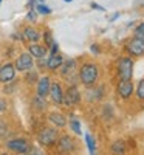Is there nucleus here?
Here are the masks:
<instances>
[{
    "instance_id": "f8f14e48",
    "label": "nucleus",
    "mask_w": 144,
    "mask_h": 155,
    "mask_svg": "<svg viewBox=\"0 0 144 155\" xmlns=\"http://www.w3.org/2000/svg\"><path fill=\"white\" fill-rule=\"evenodd\" d=\"M50 85H51V78L50 76H42L37 79V87H36V92H37V96H48V92H50Z\"/></svg>"
},
{
    "instance_id": "7ed1b4c3",
    "label": "nucleus",
    "mask_w": 144,
    "mask_h": 155,
    "mask_svg": "<svg viewBox=\"0 0 144 155\" xmlns=\"http://www.w3.org/2000/svg\"><path fill=\"white\" fill-rule=\"evenodd\" d=\"M118 76H119V79L132 81V76H133V61H132V58H121L118 61Z\"/></svg>"
},
{
    "instance_id": "393cba45",
    "label": "nucleus",
    "mask_w": 144,
    "mask_h": 155,
    "mask_svg": "<svg viewBox=\"0 0 144 155\" xmlns=\"http://www.w3.org/2000/svg\"><path fill=\"white\" fill-rule=\"evenodd\" d=\"M9 132V127H8V123L5 120L0 118V138H5Z\"/></svg>"
},
{
    "instance_id": "cd10ccee",
    "label": "nucleus",
    "mask_w": 144,
    "mask_h": 155,
    "mask_svg": "<svg viewBox=\"0 0 144 155\" xmlns=\"http://www.w3.org/2000/svg\"><path fill=\"white\" fill-rule=\"evenodd\" d=\"M6 107H8L6 101H5V99H0V113H3V112L6 110Z\"/></svg>"
},
{
    "instance_id": "39448f33",
    "label": "nucleus",
    "mask_w": 144,
    "mask_h": 155,
    "mask_svg": "<svg viewBox=\"0 0 144 155\" xmlns=\"http://www.w3.org/2000/svg\"><path fill=\"white\" fill-rule=\"evenodd\" d=\"M6 147L12 152H17V153H28L31 150V146L28 143V140L25 138H12L6 141Z\"/></svg>"
},
{
    "instance_id": "72a5a7b5",
    "label": "nucleus",
    "mask_w": 144,
    "mask_h": 155,
    "mask_svg": "<svg viewBox=\"0 0 144 155\" xmlns=\"http://www.w3.org/2000/svg\"><path fill=\"white\" fill-rule=\"evenodd\" d=\"M0 5H2V0H0Z\"/></svg>"
},
{
    "instance_id": "412c9836",
    "label": "nucleus",
    "mask_w": 144,
    "mask_h": 155,
    "mask_svg": "<svg viewBox=\"0 0 144 155\" xmlns=\"http://www.w3.org/2000/svg\"><path fill=\"white\" fill-rule=\"evenodd\" d=\"M135 95H136V98H138L139 101H144V78L138 82L136 90H135Z\"/></svg>"
},
{
    "instance_id": "9d476101",
    "label": "nucleus",
    "mask_w": 144,
    "mask_h": 155,
    "mask_svg": "<svg viewBox=\"0 0 144 155\" xmlns=\"http://www.w3.org/2000/svg\"><path fill=\"white\" fill-rule=\"evenodd\" d=\"M116 92H118V95H119L123 99H129L130 96L135 93L133 82H132V81H124V79H121L119 82H118Z\"/></svg>"
},
{
    "instance_id": "a878e982",
    "label": "nucleus",
    "mask_w": 144,
    "mask_h": 155,
    "mask_svg": "<svg viewBox=\"0 0 144 155\" xmlns=\"http://www.w3.org/2000/svg\"><path fill=\"white\" fill-rule=\"evenodd\" d=\"M133 37L138 39H144V23H139L138 27L133 30Z\"/></svg>"
},
{
    "instance_id": "5701e85b",
    "label": "nucleus",
    "mask_w": 144,
    "mask_h": 155,
    "mask_svg": "<svg viewBox=\"0 0 144 155\" xmlns=\"http://www.w3.org/2000/svg\"><path fill=\"white\" fill-rule=\"evenodd\" d=\"M44 41H45V47H47V48H50L51 45L54 44L53 34H51V31H50V30H45V33H44Z\"/></svg>"
},
{
    "instance_id": "b1692460",
    "label": "nucleus",
    "mask_w": 144,
    "mask_h": 155,
    "mask_svg": "<svg viewBox=\"0 0 144 155\" xmlns=\"http://www.w3.org/2000/svg\"><path fill=\"white\" fill-rule=\"evenodd\" d=\"M33 102H34V107H36L37 110H44V109H45V106H47L45 98H42V96H36Z\"/></svg>"
},
{
    "instance_id": "a211bd4d",
    "label": "nucleus",
    "mask_w": 144,
    "mask_h": 155,
    "mask_svg": "<svg viewBox=\"0 0 144 155\" xmlns=\"http://www.w3.org/2000/svg\"><path fill=\"white\" fill-rule=\"evenodd\" d=\"M112 152L113 153H126V143L123 140H118L112 144Z\"/></svg>"
},
{
    "instance_id": "2f4dec72",
    "label": "nucleus",
    "mask_w": 144,
    "mask_h": 155,
    "mask_svg": "<svg viewBox=\"0 0 144 155\" xmlns=\"http://www.w3.org/2000/svg\"><path fill=\"white\" fill-rule=\"evenodd\" d=\"M64 2H71V0H64Z\"/></svg>"
},
{
    "instance_id": "6ab92c4d",
    "label": "nucleus",
    "mask_w": 144,
    "mask_h": 155,
    "mask_svg": "<svg viewBox=\"0 0 144 155\" xmlns=\"http://www.w3.org/2000/svg\"><path fill=\"white\" fill-rule=\"evenodd\" d=\"M85 141H87V147L90 153H95L96 152V143H95V138L91 137L90 134H85Z\"/></svg>"
},
{
    "instance_id": "f3484780",
    "label": "nucleus",
    "mask_w": 144,
    "mask_h": 155,
    "mask_svg": "<svg viewBox=\"0 0 144 155\" xmlns=\"http://www.w3.org/2000/svg\"><path fill=\"white\" fill-rule=\"evenodd\" d=\"M23 39L25 41H28V42H39V39H41V33H39L36 28L33 27H27L23 30Z\"/></svg>"
},
{
    "instance_id": "c756f323",
    "label": "nucleus",
    "mask_w": 144,
    "mask_h": 155,
    "mask_svg": "<svg viewBox=\"0 0 144 155\" xmlns=\"http://www.w3.org/2000/svg\"><path fill=\"white\" fill-rule=\"evenodd\" d=\"M91 8H93V9H99V11H104V8H102V6H99L98 3H95V2L91 3Z\"/></svg>"
},
{
    "instance_id": "c85d7f7f",
    "label": "nucleus",
    "mask_w": 144,
    "mask_h": 155,
    "mask_svg": "<svg viewBox=\"0 0 144 155\" xmlns=\"http://www.w3.org/2000/svg\"><path fill=\"white\" fill-rule=\"evenodd\" d=\"M90 50H91V53H96V54L99 53V47H98V45H91Z\"/></svg>"
},
{
    "instance_id": "f03ea898",
    "label": "nucleus",
    "mask_w": 144,
    "mask_h": 155,
    "mask_svg": "<svg viewBox=\"0 0 144 155\" xmlns=\"http://www.w3.org/2000/svg\"><path fill=\"white\" fill-rule=\"evenodd\" d=\"M57 138H59V132L54 127H44L42 130L37 134L39 144L44 146V147H53L57 143Z\"/></svg>"
},
{
    "instance_id": "2eb2a0df",
    "label": "nucleus",
    "mask_w": 144,
    "mask_h": 155,
    "mask_svg": "<svg viewBox=\"0 0 144 155\" xmlns=\"http://www.w3.org/2000/svg\"><path fill=\"white\" fill-rule=\"evenodd\" d=\"M48 121L54 127H65L67 126V118H65V115L61 113V112H51L48 115Z\"/></svg>"
},
{
    "instance_id": "423d86ee",
    "label": "nucleus",
    "mask_w": 144,
    "mask_h": 155,
    "mask_svg": "<svg viewBox=\"0 0 144 155\" xmlns=\"http://www.w3.org/2000/svg\"><path fill=\"white\" fill-rule=\"evenodd\" d=\"M14 67H16V71H30L33 67H34V61H33V56L28 53H22L16 62H14Z\"/></svg>"
},
{
    "instance_id": "1a4fd4ad",
    "label": "nucleus",
    "mask_w": 144,
    "mask_h": 155,
    "mask_svg": "<svg viewBox=\"0 0 144 155\" xmlns=\"http://www.w3.org/2000/svg\"><path fill=\"white\" fill-rule=\"evenodd\" d=\"M57 149L59 152H64V153H68V152H74L77 147H76V143H74V140L68 135H62L57 138Z\"/></svg>"
},
{
    "instance_id": "6e6552de",
    "label": "nucleus",
    "mask_w": 144,
    "mask_h": 155,
    "mask_svg": "<svg viewBox=\"0 0 144 155\" xmlns=\"http://www.w3.org/2000/svg\"><path fill=\"white\" fill-rule=\"evenodd\" d=\"M129 54L132 56H142L144 54V39H138V37H132L126 45Z\"/></svg>"
},
{
    "instance_id": "ddd939ff",
    "label": "nucleus",
    "mask_w": 144,
    "mask_h": 155,
    "mask_svg": "<svg viewBox=\"0 0 144 155\" xmlns=\"http://www.w3.org/2000/svg\"><path fill=\"white\" fill-rule=\"evenodd\" d=\"M61 68V73H62V76H65V78H74V71H76V61L74 59H68V61H65V62H62V65L59 67ZM67 79V81H68Z\"/></svg>"
},
{
    "instance_id": "0eeeda50",
    "label": "nucleus",
    "mask_w": 144,
    "mask_h": 155,
    "mask_svg": "<svg viewBox=\"0 0 144 155\" xmlns=\"http://www.w3.org/2000/svg\"><path fill=\"white\" fill-rule=\"evenodd\" d=\"M16 79V67L14 64L6 62L0 67V82L2 84H11Z\"/></svg>"
},
{
    "instance_id": "dca6fc26",
    "label": "nucleus",
    "mask_w": 144,
    "mask_h": 155,
    "mask_svg": "<svg viewBox=\"0 0 144 155\" xmlns=\"http://www.w3.org/2000/svg\"><path fill=\"white\" fill-rule=\"evenodd\" d=\"M62 62H64V58L57 53H51L50 58L47 59V68L48 70H57L61 65H62Z\"/></svg>"
},
{
    "instance_id": "7c9ffc66",
    "label": "nucleus",
    "mask_w": 144,
    "mask_h": 155,
    "mask_svg": "<svg viewBox=\"0 0 144 155\" xmlns=\"http://www.w3.org/2000/svg\"><path fill=\"white\" fill-rule=\"evenodd\" d=\"M28 81H30V82H36V73H33V74L28 76Z\"/></svg>"
},
{
    "instance_id": "473e14b6",
    "label": "nucleus",
    "mask_w": 144,
    "mask_h": 155,
    "mask_svg": "<svg viewBox=\"0 0 144 155\" xmlns=\"http://www.w3.org/2000/svg\"><path fill=\"white\" fill-rule=\"evenodd\" d=\"M39 2H44V0H39Z\"/></svg>"
},
{
    "instance_id": "4468645a",
    "label": "nucleus",
    "mask_w": 144,
    "mask_h": 155,
    "mask_svg": "<svg viewBox=\"0 0 144 155\" xmlns=\"http://www.w3.org/2000/svg\"><path fill=\"white\" fill-rule=\"evenodd\" d=\"M28 53L33 56V59H44L48 53V48L45 45H39V44H31L28 47Z\"/></svg>"
},
{
    "instance_id": "4be33fe9",
    "label": "nucleus",
    "mask_w": 144,
    "mask_h": 155,
    "mask_svg": "<svg viewBox=\"0 0 144 155\" xmlns=\"http://www.w3.org/2000/svg\"><path fill=\"white\" fill-rule=\"evenodd\" d=\"M70 129H71L74 134H77V135L82 134V130H81V123L77 121L76 118H71V120H70Z\"/></svg>"
},
{
    "instance_id": "20e7f679",
    "label": "nucleus",
    "mask_w": 144,
    "mask_h": 155,
    "mask_svg": "<svg viewBox=\"0 0 144 155\" xmlns=\"http://www.w3.org/2000/svg\"><path fill=\"white\" fill-rule=\"evenodd\" d=\"M79 101H81V92H79V88L76 87V84H71V85L64 92L62 106L73 107V106H76V104H79Z\"/></svg>"
},
{
    "instance_id": "bb28decb",
    "label": "nucleus",
    "mask_w": 144,
    "mask_h": 155,
    "mask_svg": "<svg viewBox=\"0 0 144 155\" xmlns=\"http://www.w3.org/2000/svg\"><path fill=\"white\" fill-rule=\"evenodd\" d=\"M27 19H28L30 22H36V19H37V11H36V9H30L28 14H27Z\"/></svg>"
},
{
    "instance_id": "aec40b11",
    "label": "nucleus",
    "mask_w": 144,
    "mask_h": 155,
    "mask_svg": "<svg viewBox=\"0 0 144 155\" xmlns=\"http://www.w3.org/2000/svg\"><path fill=\"white\" fill-rule=\"evenodd\" d=\"M34 9L37 11V14H51V9L44 3V2H39V3H36V6H34Z\"/></svg>"
},
{
    "instance_id": "f257e3e1",
    "label": "nucleus",
    "mask_w": 144,
    "mask_h": 155,
    "mask_svg": "<svg viewBox=\"0 0 144 155\" xmlns=\"http://www.w3.org/2000/svg\"><path fill=\"white\" fill-rule=\"evenodd\" d=\"M99 79V68L93 62H85L79 70V82L85 87L96 85Z\"/></svg>"
},
{
    "instance_id": "9b49d317",
    "label": "nucleus",
    "mask_w": 144,
    "mask_h": 155,
    "mask_svg": "<svg viewBox=\"0 0 144 155\" xmlns=\"http://www.w3.org/2000/svg\"><path fill=\"white\" fill-rule=\"evenodd\" d=\"M53 104L56 106H62V101H64V88L59 82H51L50 85V92H48Z\"/></svg>"
}]
</instances>
